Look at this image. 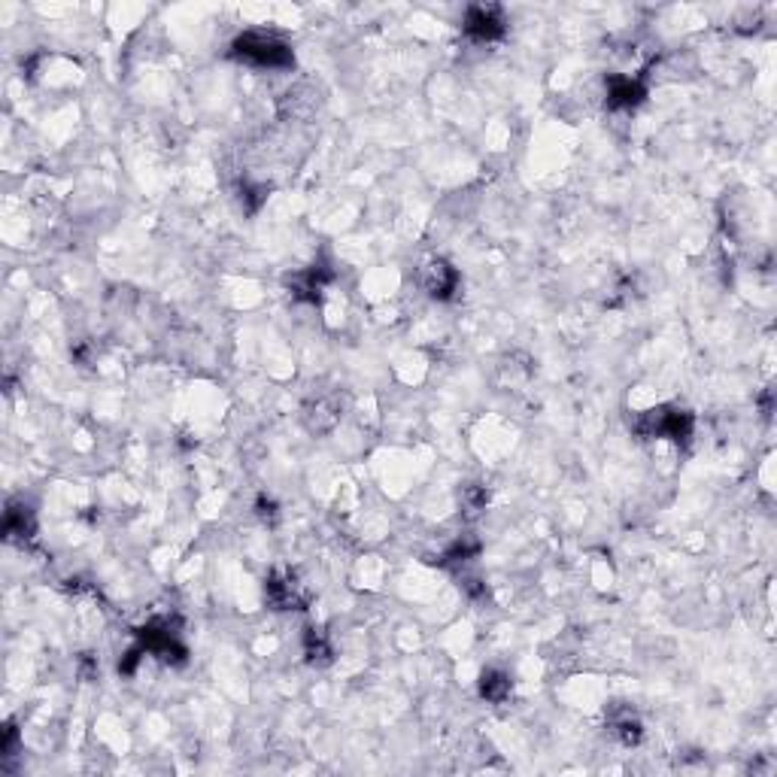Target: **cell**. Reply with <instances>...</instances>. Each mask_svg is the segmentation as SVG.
Returning <instances> with one entry per match:
<instances>
[{
	"instance_id": "obj_15",
	"label": "cell",
	"mask_w": 777,
	"mask_h": 777,
	"mask_svg": "<svg viewBox=\"0 0 777 777\" xmlns=\"http://www.w3.org/2000/svg\"><path fill=\"white\" fill-rule=\"evenodd\" d=\"M255 508H259V517L265 519V523H276V517H280V510H276V501H274V498H265V495H261Z\"/></svg>"
},
{
	"instance_id": "obj_1",
	"label": "cell",
	"mask_w": 777,
	"mask_h": 777,
	"mask_svg": "<svg viewBox=\"0 0 777 777\" xmlns=\"http://www.w3.org/2000/svg\"><path fill=\"white\" fill-rule=\"evenodd\" d=\"M231 55L244 64L268 67V70H289L291 64H295V52H291L289 43H283L280 37H274V34H261V31L240 34V37L231 43Z\"/></svg>"
},
{
	"instance_id": "obj_9",
	"label": "cell",
	"mask_w": 777,
	"mask_h": 777,
	"mask_svg": "<svg viewBox=\"0 0 777 777\" xmlns=\"http://www.w3.org/2000/svg\"><path fill=\"white\" fill-rule=\"evenodd\" d=\"M4 532H6V538H12V540L34 538V532H37V519H34V510L25 508V504H10V510H6V519H4Z\"/></svg>"
},
{
	"instance_id": "obj_8",
	"label": "cell",
	"mask_w": 777,
	"mask_h": 777,
	"mask_svg": "<svg viewBox=\"0 0 777 777\" xmlns=\"http://www.w3.org/2000/svg\"><path fill=\"white\" fill-rule=\"evenodd\" d=\"M338 419H340V408L334 398H319V401L310 404L307 413H304V423H307V429L313 434L331 431L334 425H338Z\"/></svg>"
},
{
	"instance_id": "obj_2",
	"label": "cell",
	"mask_w": 777,
	"mask_h": 777,
	"mask_svg": "<svg viewBox=\"0 0 777 777\" xmlns=\"http://www.w3.org/2000/svg\"><path fill=\"white\" fill-rule=\"evenodd\" d=\"M632 429L641 434V438H668L677 440V444H687L693 438V416L687 410L677 408H653L634 416Z\"/></svg>"
},
{
	"instance_id": "obj_4",
	"label": "cell",
	"mask_w": 777,
	"mask_h": 777,
	"mask_svg": "<svg viewBox=\"0 0 777 777\" xmlns=\"http://www.w3.org/2000/svg\"><path fill=\"white\" fill-rule=\"evenodd\" d=\"M265 595L268 604L276 610H301L304 608V595H301V583L295 580L291 571H274L265 583Z\"/></svg>"
},
{
	"instance_id": "obj_3",
	"label": "cell",
	"mask_w": 777,
	"mask_h": 777,
	"mask_svg": "<svg viewBox=\"0 0 777 777\" xmlns=\"http://www.w3.org/2000/svg\"><path fill=\"white\" fill-rule=\"evenodd\" d=\"M462 31L468 34L474 43H492V40H501L504 31H508V21H504L501 6H468L465 21H462Z\"/></svg>"
},
{
	"instance_id": "obj_10",
	"label": "cell",
	"mask_w": 777,
	"mask_h": 777,
	"mask_svg": "<svg viewBox=\"0 0 777 777\" xmlns=\"http://www.w3.org/2000/svg\"><path fill=\"white\" fill-rule=\"evenodd\" d=\"M480 695L486 698V702H492V704H501L504 698L510 695V677L504 672H495V668H492V672H483Z\"/></svg>"
},
{
	"instance_id": "obj_7",
	"label": "cell",
	"mask_w": 777,
	"mask_h": 777,
	"mask_svg": "<svg viewBox=\"0 0 777 777\" xmlns=\"http://www.w3.org/2000/svg\"><path fill=\"white\" fill-rule=\"evenodd\" d=\"M647 89L641 80H632V76H610L608 80V104L614 110H632L644 101Z\"/></svg>"
},
{
	"instance_id": "obj_13",
	"label": "cell",
	"mask_w": 777,
	"mask_h": 777,
	"mask_svg": "<svg viewBox=\"0 0 777 777\" xmlns=\"http://www.w3.org/2000/svg\"><path fill=\"white\" fill-rule=\"evenodd\" d=\"M477 553H480V540L468 538V534H465V538H459L450 550L444 553V559H440V562H444V565H465V562L474 559Z\"/></svg>"
},
{
	"instance_id": "obj_12",
	"label": "cell",
	"mask_w": 777,
	"mask_h": 777,
	"mask_svg": "<svg viewBox=\"0 0 777 777\" xmlns=\"http://www.w3.org/2000/svg\"><path fill=\"white\" fill-rule=\"evenodd\" d=\"M614 735L623 747H634V744H641V738H644V726H641L638 717L623 714V717L614 719Z\"/></svg>"
},
{
	"instance_id": "obj_5",
	"label": "cell",
	"mask_w": 777,
	"mask_h": 777,
	"mask_svg": "<svg viewBox=\"0 0 777 777\" xmlns=\"http://www.w3.org/2000/svg\"><path fill=\"white\" fill-rule=\"evenodd\" d=\"M334 280V270L328 261H316L313 268L301 270V274H295L289 280V289H291V298H298V301H310L316 304L319 298H322V291L328 283Z\"/></svg>"
},
{
	"instance_id": "obj_14",
	"label": "cell",
	"mask_w": 777,
	"mask_h": 777,
	"mask_svg": "<svg viewBox=\"0 0 777 777\" xmlns=\"http://www.w3.org/2000/svg\"><path fill=\"white\" fill-rule=\"evenodd\" d=\"M486 501H489V492L483 486H468L465 492H462V504L468 508V513L483 510V508H486Z\"/></svg>"
},
{
	"instance_id": "obj_11",
	"label": "cell",
	"mask_w": 777,
	"mask_h": 777,
	"mask_svg": "<svg viewBox=\"0 0 777 777\" xmlns=\"http://www.w3.org/2000/svg\"><path fill=\"white\" fill-rule=\"evenodd\" d=\"M304 656H307L310 665H328L331 662V644H328L325 632L319 629H307V634H304Z\"/></svg>"
},
{
	"instance_id": "obj_6",
	"label": "cell",
	"mask_w": 777,
	"mask_h": 777,
	"mask_svg": "<svg viewBox=\"0 0 777 777\" xmlns=\"http://www.w3.org/2000/svg\"><path fill=\"white\" fill-rule=\"evenodd\" d=\"M419 283H423V289L429 291L431 298L447 301V298H453L455 286H459V270L444 259H431L429 265L419 270Z\"/></svg>"
}]
</instances>
